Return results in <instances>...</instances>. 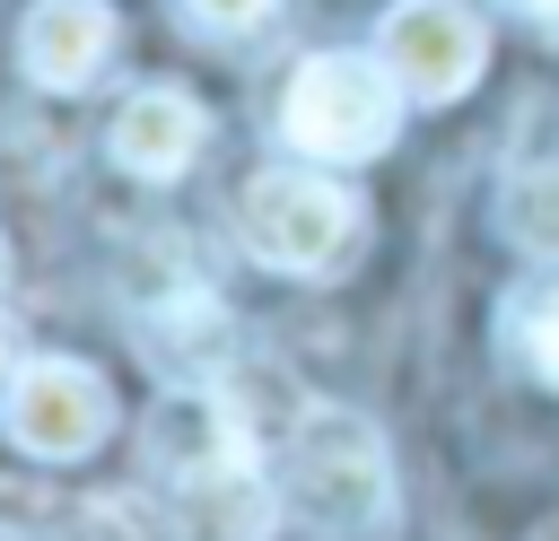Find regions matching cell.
<instances>
[{
	"label": "cell",
	"instance_id": "cell-1",
	"mask_svg": "<svg viewBox=\"0 0 559 541\" xmlns=\"http://www.w3.org/2000/svg\"><path fill=\"white\" fill-rule=\"evenodd\" d=\"M280 489L306 524L323 532H349V524H376L384 497H393V471H384V436L349 410H297L288 428V462H280Z\"/></svg>",
	"mask_w": 559,
	"mask_h": 541
},
{
	"label": "cell",
	"instance_id": "cell-2",
	"mask_svg": "<svg viewBox=\"0 0 559 541\" xmlns=\"http://www.w3.org/2000/svg\"><path fill=\"white\" fill-rule=\"evenodd\" d=\"M402 122V79L384 61H358V52H314L297 61L288 79V105H280V131L306 148V157H376Z\"/></svg>",
	"mask_w": 559,
	"mask_h": 541
},
{
	"label": "cell",
	"instance_id": "cell-3",
	"mask_svg": "<svg viewBox=\"0 0 559 541\" xmlns=\"http://www.w3.org/2000/svg\"><path fill=\"white\" fill-rule=\"evenodd\" d=\"M236 227H245L253 262L297 270V279H323V270H341V253H349V236H358V201H349L341 183L306 175V166H271V175L245 183Z\"/></svg>",
	"mask_w": 559,
	"mask_h": 541
},
{
	"label": "cell",
	"instance_id": "cell-4",
	"mask_svg": "<svg viewBox=\"0 0 559 541\" xmlns=\"http://www.w3.org/2000/svg\"><path fill=\"white\" fill-rule=\"evenodd\" d=\"M105 428H114V393H105L96 366H79V358H35V366L9 375V436H17L26 454L79 462V454L105 445Z\"/></svg>",
	"mask_w": 559,
	"mask_h": 541
},
{
	"label": "cell",
	"instance_id": "cell-5",
	"mask_svg": "<svg viewBox=\"0 0 559 541\" xmlns=\"http://www.w3.org/2000/svg\"><path fill=\"white\" fill-rule=\"evenodd\" d=\"M376 61L402 79V96L445 105V96H463V87L480 79L489 35H480V17H472L463 0H402V9L384 17V35H376Z\"/></svg>",
	"mask_w": 559,
	"mask_h": 541
},
{
	"label": "cell",
	"instance_id": "cell-6",
	"mask_svg": "<svg viewBox=\"0 0 559 541\" xmlns=\"http://www.w3.org/2000/svg\"><path fill=\"white\" fill-rule=\"evenodd\" d=\"M148 454H157L183 489L253 462V454H245V419H236L227 393H210V384H183V393H166V401L148 410Z\"/></svg>",
	"mask_w": 559,
	"mask_h": 541
},
{
	"label": "cell",
	"instance_id": "cell-7",
	"mask_svg": "<svg viewBox=\"0 0 559 541\" xmlns=\"http://www.w3.org/2000/svg\"><path fill=\"white\" fill-rule=\"evenodd\" d=\"M114 52V9L105 0H35L17 26V61L35 87H87Z\"/></svg>",
	"mask_w": 559,
	"mask_h": 541
},
{
	"label": "cell",
	"instance_id": "cell-8",
	"mask_svg": "<svg viewBox=\"0 0 559 541\" xmlns=\"http://www.w3.org/2000/svg\"><path fill=\"white\" fill-rule=\"evenodd\" d=\"M192 157H201V105H192L183 87H140V96H122V113H114V166H122V175L166 183V175H183Z\"/></svg>",
	"mask_w": 559,
	"mask_h": 541
},
{
	"label": "cell",
	"instance_id": "cell-9",
	"mask_svg": "<svg viewBox=\"0 0 559 541\" xmlns=\"http://www.w3.org/2000/svg\"><path fill=\"white\" fill-rule=\"evenodd\" d=\"M498 227H507L515 253L559 262V166H524V175L498 192Z\"/></svg>",
	"mask_w": 559,
	"mask_h": 541
},
{
	"label": "cell",
	"instance_id": "cell-10",
	"mask_svg": "<svg viewBox=\"0 0 559 541\" xmlns=\"http://www.w3.org/2000/svg\"><path fill=\"white\" fill-rule=\"evenodd\" d=\"M524 358L542 366V384H559V279L524 305Z\"/></svg>",
	"mask_w": 559,
	"mask_h": 541
},
{
	"label": "cell",
	"instance_id": "cell-11",
	"mask_svg": "<svg viewBox=\"0 0 559 541\" xmlns=\"http://www.w3.org/2000/svg\"><path fill=\"white\" fill-rule=\"evenodd\" d=\"M192 17L201 26H253V17H271V0H192Z\"/></svg>",
	"mask_w": 559,
	"mask_h": 541
},
{
	"label": "cell",
	"instance_id": "cell-12",
	"mask_svg": "<svg viewBox=\"0 0 559 541\" xmlns=\"http://www.w3.org/2000/svg\"><path fill=\"white\" fill-rule=\"evenodd\" d=\"M515 9H524L533 26H550V35H559V0H515Z\"/></svg>",
	"mask_w": 559,
	"mask_h": 541
},
{
	"label": "cell",
	"instance_id": "cell-13",
	"mask_svg": "<svg viewBox=\"0 0 559 541\" xmlns=\"http://www.w3.org/2000/svg\"><path fill=\"white\" fill-rule=\"evenodd\" d=\"M0 375H9V323H0Z\"/></svg>",
	"mask_w": 559,
	"mask_h": 541
},
{
	"label": "cell",
	"instance_id": "cell-14",
	"mask_svg": "<svg viewBox=\"0 0 559 541\" xmlns=\"http://www.w3.org/2000/svg\"><path fill=\"white\" fill-rule=\"evenodd\" d=\"M533 541H559V515H550V524H542V532H533Z\"/></svg>",
	"mask_w": 559,
	"mask_h": 541
},
{
	"label": "cell",
	"instance_id": "cell-15",
	"mask_svg": "<svg viewBox=\"0 0 559 541\" xmlns=\"http://www.w3.org/2000/svg\"><path fill=\"white\" fill-rule=\"evenodd\" d=\"M0 270H9V244H0Z\"/></svg>",
	"mask_w": 559,
	"mask_h": 541
},
{
	"label": "cell",
	"instance_id": "cell-16",
	"mask_svg": "<svg viewBox=\"0 0 559 541\" xmlns=\"http://www.w3.org/2000/svg\"><path fill=\"white\" fill-rule=\"evenodd\" d=\"M0 541H17V532H9V524H0Z\"/></svg>",
	"mask_w": 559,
	"mask_h": 541
}]
</instances>
